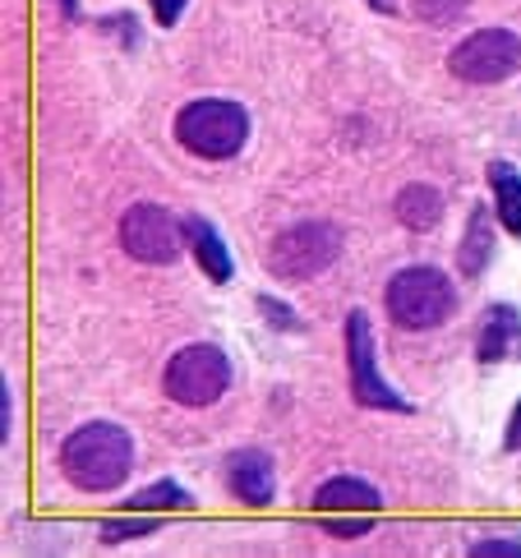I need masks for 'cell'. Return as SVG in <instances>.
<instances>
[{"instance_id":"1","label":"cell","mask_w":521,"mask_h":558,"mask_svg":"<svg viewBox=\"0 0 521 558\" xmlns=\"http://www.w3.org/2000/svg\"><path fill=\"white\" fill-rule=\"evenodd\" d=\"M130 466H134V438L111 421H93L60 444V471H65V481L84 494L120 489Z\"/></svg>"},{"instance_id":"2","label":"cell","mask_w":521,"mask_h":558,"mask_svg":"<svg viewBox=\"0 0 521 558\" xmlns=\"http://www.w3.org/2000/svg\"><path fill=\"white\" fill-rule=\"evenodd\" d=\"M384 305L392 314L397 328H415V332H429L438 328L444 318L457 310V291H452V277L444 268H429V264H411L402 268L388 282L384 291Z\"/></svg>"},{"instance_id":"3","label":"cell","mask_w":521,"mask_h":558,"mask_svg":"<svg viewBox=\"0 0 521 558\" xmlns=\"http://www.w3.org/2000/svg\"><path fill=\"white\" fill-rule=\"evenodd\" d=\"M175 138H180L185 153L208 157V162H222V157H235L240 148H245L250 116H245V107L222 102V97H198V102L180 107Z\"/></svg>"},{"instance_id":"4","label":"cell","mask_w":521,"mask_h":558,"mask_svg":"<svg viewBox=\"0 0 521 558\" xmlns=\"http://www.w3.org/2000/svg\"><path fill=\"white\" fill-rule=\"evenodd\" d=\"M337 254H342V231L332 222H295L268 245L264 264L282 282H310L337 264Z\"/></svg>"},{"instance_id":"5","label":"cell","mask_w":521,"mask_h":558,"mask_svg":"<svg viewBox=\"0 0 521 558\" xmlns=\"http://www.w3.org/2000/svg\"><path fill=\"white\" fill-rule=\"evenodd\" d=\"M162 388L171 402L180 407H213L217 397L231 388V361L222 347L213 342H194V347H180L167 369H162Z\"/></svg>"},{"instance_id":"6","label":"cell","mask_w":521,"mask_h":558,"mask_svg":"<svg viewBox=\"0 0 521 558\" xmlns=\"http://www.w3.org/2000/svg\"><path fill=\"white\" fill-rule=\"evenodd\" d=\"M448 70L467 84H504L521 70V43L508 28H480L467 43H457L448 56Z\"/></svg>"},{"instance_id":"7","label":"cell","mask_w":521,"mask_h":558,"mask_svg":"<svg viewBox=\"0 0 521 558\" xmlns=\"http://www.w3.org/2000/svg\"><path fill=\"white\" fill-rule=\"evenodd\" d=\"M120 245L138 264H175L180 245H185V227L175 222L167 208L157 204H134L120 217Z\"/></svg>"},{"instance_id":"8","label":"cell","mask_w":521,"mask_h":558,"mask_svg":"<svg viewBox=\"0 0 521 558\" xmlns=\"http://www.w3.org/2000/svg\"><path fill=\"white\" fill-rule=\"evenodd\" d=\"M347 365H351V392H355L360 407H369V411H407V402L388 388V378L378 374L374 332H369V318L360 310L347 318Z\"/></svg>"},{"instance_id":"9","label":"cell","mask_w":521,"mask_h":558,"mask_svg":"<svg viewBox=\"0 0 521 558\" xmlns=\"http://www.w3.org/2000/svg\"><path fill=\"white\" fill-rule=\"evenodd\" d=\"M227 481H231V494L240 498V504H250V508H264L277 481H272V462H268V452H235L227 457Z\"/></svg>"},{"instance_id":"10","label":"cell","mask_w":521,"mask_h":558,"mask_svg":"<svg viewBox=\"0 0 521 558\" xmlns=\"http://www.w3.org/2000/svg\"><path fill=\"white\" fill-rule=\"evenodd\" d=\"M521 347V314L512 305H494L485 314V328H480V342H475V355L480 365H498Z\"/></svg>"},{"instance_id":"11","label":"cell","mask_w":521,"mask_h":558,"mask_svg":"<svg viewBox=\"0 0 521 558\" xmlns=\"http://www.w3.org/2000/svg\"><path fill=\"white\" fill-rule=\"evenodd\" d=\"M180 227H185V245L194 250L198 268H204V272L213 277V282H231V250L222 245V235H217V227L208 222V217L190 213Z\"/></svg>"},{"instance_id":"12","label":"cell","mask_w":521,"mask_h":558,"mask_svg":"<svg viewBox=\"0 0 521 558\" xmlns=\"http://www.w3.org/2000/svg\"><path fill=\"white\" fill-rule=\"evenodd\" d=\"M314 512H378V489L355 475H332L314 489Z\"/></svg>"},{"instance_id":"13","label":"cell","mask_w":521,"mask_h":558,"mask_svg":"<svg viewBox=\"0 0 521 558\" xmlns=\"http://www.w3.org/2000/svg\"><path fill=\"white\" fill-rule=\"evenodd\" d=\"M392 208H397V222L407 231H429V227H438V217H444V194L434 185H407L397 194Z\"/></svg>"},{"instance_id":"14","label":"cell","mask_w":521,"mask_h":558,"mask_svg":"<svg viewBox=\"0 0 521 558\" xmlns=\"http://www.w3.org/2000/svg\"><path fill=\"white\" fill-rule=\"evenodd\" d=\"M494 258V227H489V208H475L467 222V241L457 250V272L462 277H480Z\"/></svg>"},{"instance_id":"15","label":"cell","mask_w":521,"mask_h":558,"mask_svg":"<svg viewBox=\"0 0 521 558\" xmlns=\"http://www.w3.org/2000/svg\"><path fill=\"white\" fill-rule=\"evenodd\" d=\"M489 190H494V213L512 235H521V175L512 162L489 167Z\"/></svg>"},{"instance_id":"16","label":"cell","mask_w":521,"mask_h":558,"mask_svg":"<svg viewBox=\"0 0 521 558\" xmlns=\"http://www.w3.org/2000/svg\"><path fill=\"white\" fill-rule=\"evenodd\" d=\"M194 504V498L180 489L175 481H162V485H148V489H138L134 498H130V508H138V512H185Z\"/></svg>"},{"instance_id":"17","label":"cell","mask_w":521,"mask_h":558,"mask_svg":"<svg viewBox=\"0 0 521 558\" xmlns=\"http://www.w3.org/2000/svg\"><path fill=\"white\" fill-rule=\"evenodd\" d=\"M162 517V512H157ZM153 512H138V517H116V522H102V541L107 545H120V541H138V535H148L157 526Z\"/></svg>"},{"instance_id":"18","label":"cell","mask_w":521,"mask_h":558,"mask_svg":"<svg viewBox=\"0 0 521 558\" xmlns=\"http://www.w3.org/2000/svg\"><path fill=\"white\" fill-rule=\"evenodd\" d=\"M374 512H324V531L337 535V541H355V535L369 531Z\"/></svg>"},{"instance_id":"19","label":"cell","mask_w":521,"mask_h":558,"mask_svg":"<svg viewBox=\"0 0 521 558\" xmlns=\"http://www.w3.org/2000/svg\"><path fill=\"white\" fill-rule=\"evenodd\" d=\"M462 5H467V0H415V10L425 14L429 24H448V19L462 10Z\"/></svg>"},{"instance_id":"20","label":"cell","mask_w":521,"mask_h":558,"mask_svg":"<svg viewBox=\"0 0 521 558\" xmlns=\"http://www.w3.org/2000/svg\"><path fill=\"white\" fill-rule=\"evenodd\" d=\"M475 558H521V541H475Z\"/></svg>"},{"instance_id":"21","label":"cell","mask_w":521,"mask_h":558,"mask_svg":"<svg viewBox=\"0 0 521 558\" xmlns=\"http://www.w3.org/2000/svg\"><path fill=\"white\" fill-rule=\"evenodd\" d=\"M148 5H153V14H157V24L171 28L175 19H180V10H185V0H148Z\"/></svg>"},{"instance_id":"22","label":"cell","mask_w":521,"mask_h":558,"mask_svg":"<svg viewBox=\"0 0 521 558\" xmlns=\"http://www.w3.org/2000/svg\"><path fill=\"white\" fill-rule=\"evenodd\" d=\"M508 448H521V407L512 411V429H508Z\"/></svg>"},{"instance_id":"23","label":"cell","mask_w":521,"mask_h":558,"mask_svg":"<svg viewBox=\"0 0 521 558\" xmlns=\"http://www.w3.org/2000/svg\"><path fill=\"white\" fill-rule=\"evenodd\" d=\"M0 421H5V438H10V384L0 392Z\"/></svg>"},{"instance_id":"24","label":"cell","mask_w":521,"mask_h":558,"mask_svg":"<svg viewBox=\"0 0 521 558\" xmlns=\"http://www.w3.org/2000/svg\"><path fill=\"white\" fill-rule=\"evenodd\" d=\"M374 5H378V10H392V0H374Z\"/></svg>"}]
</instances>
